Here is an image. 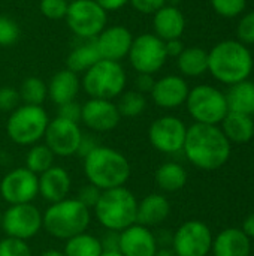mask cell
I'll return each instance as SVG.
<instances>
[{"label": "cell", "mask_w": 254, "mask_h": 256, "mask_svg": "<svg viewBox=\"0 0 254 256\" xmlns=\"http://www.w3.org/2000/svg\"><path fill=\"white\" fill-rule=\"evenodd\" d=\"M184 44L181 42V39H171V40H166L165 42V51H166V56L168 57H178L183 50H184Z\"/></svg>", "instance_id": "46"}, {"label": "cell", "mask_w": 254, "mask_h": 256, "mask_svg": "<svg viewBox=\"0 0 254 256\" xmlns=\"http://www.w3.org/2000/svg\"><path fill=\"white\" fill-rule=\"evenodd\" d=\"M97 146H100V144L97 142V140L91 134H82V140H81V144H79V148H78V154L81 158H85Z\"/></svg>", "instance_id": "44"}, {"label": "cell", "mask_w": 254, "mask_h": 256, "mask_svg": "<svg viewBox=\"0 0 254 256\" xmlns=\"http://www.w3.org/2000/svg\"><path fill=\"white\" fill-rule=\"evenodd\" d=\"M48 124L49 117L43 106L22 104L9 114L6 134L13 144L31 147L43 140Z\"/></svg>", "instance_id": "6"}, {"label": "cell", "mask_w": 254, "mask_h": 256, "mask_svg": "<svg viewBox=\"0 0 254 256\" xmlns=\"http://www.w3.org/2000/svg\"><path fill=\"white\" fill-rule=\"evenodd\" d=\"M127 84V75L124 68L118 62L99 60L88 70L84 72L81 87L94 99L112 100L118 98Z\"/></svg>", "instance_id": "7"}, {"label": "cell", "mask_w": 254, "mask_h": 256, "mask_svg": "<svg viewBox=\"0 0 254 256\" xmlns=\"http://www.w3.org/2000/svg\"><path fill=\"white\" fill-rule=\"evenodd\" d=\"M231 146L219 126L195 123L187 128L183 153L193 166L202 171H216L228 164L232 153Z\"/></svg>", "instance_id": "1"}, {"label": "cell", "mask_w": 254, "mask_h": 256, "mask_svg": "<svg viewBox=\"0 0 254 256\" xmlns=\"http://www.w3.org/2000/svg\"><path fill=\"white\" fill-rule=\"evenodd\" d=\"M243 232L250 238V240H254V213L249 214L244 222H243Z\"/></svg>", "instance_id": "48"}, {"label": "cell", "mask_w": 254, "mask_h": 256, "mask_svg": "<svg viewBox=\"0 0 254 256\" xmlns=\"http://www.w3.org/2000/svg\"><path fill=\"white\" fill-rule=\"evenodd\" d=\"M81 111H82V105L78 104L76 100H70L57 106V117L69 122L81 123Z\"/></svg>", "instance_id": "40"}, {"label": "cell", "mask_w": 254, "mask_h": 256, "mask_svg": "<svg viewBox=\"0 0 254 256\" xmlns=\"http://www.w3.org/2000/svg\"><path fill=\"white\" fill-rule=\"evenodd\" d=\"M154 256H177L172 249H159Z\"/></svg>", "instance_id": "50"}, {"label": "cell", "mask_w": 254, "mask_h": 256, "mask_svg": "<svg viewBox=\"0 0 254 256\" xmlns=\"http://www.w3.org/2000/svg\"><path fill=\"white\" fill-rule=\"evenodd\" d=\"M153 30L163 42L181 39L186 30V18L177 6L165 4L153 15Z\"/></svg>", "instance_id": "21"}, {"label": "cell", "mask_w": 254, "mask_h": 256, "mask_svg": "<svg viewBox=\"0 0 254 256\" xmlns=\"http://www.w3.org/2000/svg\"><path fill=\"white\" fill-rule=\"evenodd\" d=\"M117 108H118V112L121 117H127V118L139 117L147 108V98H145V94H142L136 90L123 92L118 96Z\"/></svg>", "instance_id": "33"}, {"label": "cell", "mask_w": 254, "mask_h": 256, "mask_svg": "<svg viewBox=\"0 0 254 256\" xmlns=\"http://www.w3.org/2000/svg\"><path fill=\"white\" fill-rule=\"evenodd\" d=\"M118 242H120L118 232L108 231L106 236L100 238L103 252H118Z\"/></svg>", "instance_id": "45"}, {"label": "cell", "mask_w": 254, "mask_h": 256, "mask_svg": "<svg viewBox=\"0 0 254 256\" xmlns=\"http://www.w3.org/2000/svg\"><path fill=\"white\" fill-rule=\"evenodd\" d=\"M63 254L66 256H102L103 249L100 238L93 234L82 232L66 240Z\"/></svg>", "instance_id": "30"}, {"label": "cell", "mask_w": 254, "mask_h": 256, "mask_svg": "<svg viewBox=\"0 0 254 256\" xmlns=\"http://www.w3.org/2000/svg\"><path fill=\"white\" fill-rule=\"evenodd\" d=\"M253 64L250 50L240 40H222L208 52V72L226 86L249 80Z\"/></svg>", "instance_id": "3"}, {"label": "cell", "mask_w": 254, "mask_h": 256, "mask_svg": "<svg viewBox=\"0 0 254 256\" xmlns=\"http://www.w3.org/2000/svg\"><path fill=\"white\" fill-rule=\"evenodd\" d=\"M177 66L184 76H201L208 72V52L199 46L184 48L177 57Z\"/></svg>", "instance_id": "29"}, {"label": "cell", "mask_w": 254, "mask_h": 256, "mask_svg": "<svg viewBox=\"0 0 254 256\" xmlns=\"http://www.w3.org/2000/svg\"><path fill=\"white\" fill-rule=\"evenodd\" d=\"M120 122L121 116L114 100L90 98L85 104H82L81 123L96 134L111 132L120 124Z\"/></svg>", "instance_id": "16"}, {"label": "cell", "mask_w": 254, "mask_h": 256, "mask_svg": "<svg viewBox=\"0 0 254 256\" xmlns=\"http://www.w3.org/2000/svg\"><path fill=\"white\" fill-rule=\"evenodd\" d=\"M84 159V174L90 184L100 190L124 186L132 174L127 158L106 146H97Z\"/></svg>", "instance_id": "2"}, {"label": "cell", "mask_w": 254, "mask_h": 256, "mask_svg": "<svg viewBox=\"0 0 254 256\" xmlns=\"http://www.w3.org/2000/svg\"><path fill=\"white\" fill-rule=\"evenodd\" d=\"M214 236L207 224L198 219L186 220L172 236V250L177 256H208Z\"/></svg>", "instance_id": "10"}, {"label": "cell", "mask_w": 254, "mask_h": 256, "mask_svg": "<svg viewBox=\"0 0 254 256\" xmlns=\"http://www.w3.org/2000/svg\"><path fill=\"white\" fill-rule=\"evenodd\" d=\"M187 171L178 162L162 164L154 174V182L157 188L166 194H174L181 190L187 184Z\"/></svg>", "instance_id": "26"}, {"label": "cell", "mask_w": 254, "mask_h": 256, "mask_svg": "<svg viewBox=\"0 0 254 256\" xmlns=\"http://www.w3.org/2000/svg\"><path fill=\"white\" fill-rule=\"evenodd\" d=\"M220 129L231 144H247L254 138V120L247 114L229 111Z\"/></svg>", "instance_id": "25"}, {"label": "cell", "mask_w": 254, "mask_h": 256, "mask_svg": "<svg viewBox=\"0 0 254 256\" xmlns=\"http://www.w3.org/2000/svg\"><path fill=\"white\" fill-rule=\"evenodd\" d=\"M39 256H66L63 254V250H57V249H48L45 252H42Z\"/></svg>", "instance_id": "49"}, {"label": "cell", "mask_w": 254, "mask_h": 256, "mask_svg": "<svg viewBox=\"0 0 254 256\" xmlns=\"http://www.w3.org/2000/svg\"><path fill=\"white\" fill-rule=\"evenodd\" d=\"M69 8L67 0H40L39 2V10L40 14L48 20H63L66 16Z\"/></svg>", "instance_id": "36"}, {"label": "cell", "mask_w": 254, "mask_h": 256, "mask_svg": "<svg viewBox=\"0 0 254 256\" xmlns=\"http://www.w3.org/2000/svg\"><path fill=\"white\" fill-rule=\"evenodd\" d=\"M19 39V27L16 21L7 15H0V48L13 45Z\"/></svg>", "instance_id": "34"}, {"label": "cell", "mask_w": 254, "mask_h": 256, "mask_svg": "<svg viewBox=\"0 0 254 256\" xmlns=\"http://www.w3.org/2000/svg\"><path fill=\"white\" fill-rule=\"evenodd\" d=\"M0 256H33V254L27 242L4 237L0 240Z\"/></svg>", "instance_id": "37"}, {"label": "cell", "mask_w": 254, "mask_h": 256, "mask_svg": "<svg viewBox=\"0 0 254 256\" xmlns=\"http://www.w3.org/2000/svg\"><path fill=\"white\" fill-rule=\"evenodd\" d=\"M99 6H102L106 12H114L121 8H124L129 0H94Z\"/></svg>", "instance_id": "47"}, {"label": "cell", "mask_w": 254, "mask_h": 256, "mask_svg": "<svg viewBox=\"0 0 254 256\" xmlns=\"http://www.w3.org/2000/svg\"><path fill=\"white\" fill-rule=\"evenodd\" d=\"M1 218H3V212H1V208H0V226H1Z\"/></svg>", "instance_id": "52"}, {"label": "cell", "mask_w": 254, "mask_h": 256, "mask_svg": "<svg viewBox=\"0 0 254 256\" xmlns=\"http://www.w3.org/2000/svg\"><path fill=\"white\" fill-rule=\"evenodd\" d=\"M237 34L241 44L252 45L254 44V10L247 12L238 22Z\"/></svg>", "instance_id": "38"}, {"label": "cell", "mask_w": 254, "mask_h": 256, "mask_svg": "<svg viewBox=\"0 0 254 256\" xmlns=\"http://www.w3.org/2000/svg\"><path fill=\"white\" fill-rule=\"evenodd\" d=\"M133 42L132 32L124 26H109L105 27L96 38V46L100 58L118 62L129 56Z\"/></svg>", "instance_id": "18"}, {"label": "cell", "mask_w": 254, "mask_h": 256, "mask_svg": "<svg viewBox=\"0 0 254 256\" xmlns=\"http://www.w3.org/2000/svg\"><path fill=\"white\" fill-rule=\"evenodd\" d=\"M66 24L81 39H94L106 27L108 12L94 0H72L66 12Z\"/></svg>", "instance_id": "9"}, {"label": "cell", "mask_w": 254, "mask_h": 256, "mask_svg": "<svg viewBox=\"0 0 254 256\" xmlns=\"http://www.w3.org/2000/svg\"><path fill=\"white\" fill-rule=\"evenodd\" d=\"M135 10L144 15H154L160 8L166 4V0H129Z\"/></svg>", "instance_id": "42"}, {"label": "cell", "mask_w": 254, "mask_h": 256, "mask_svg": "<svg viewBox=\"0 0 254 256\" xmlns=\"http://www.w3.org/2000/svg\"><path fill=\"white\" fill-rule=\"evenodd\" d=\"M46 86H48V98L58 106L61 104L76 99L81 88V80L78 74L66 68L55 72Z\"/></svg>", "instance_id": "24"}, {"label": "cell", "mask_w": 254, "mask_h": 256, "mask_svg": "<svg viewBox=\"0 0 254 256\" xmlns=\"http://www.w3.org/2000/svg\"><path fill=\"white\" fill-rule=\"evenodd\" d=\"M211 252L214 256H250L252 240L240 228H226L214 237Z\"/></svg>", "instance_id": "23"}, {"label": "cell", "mask_w": 254, "mask_h": 256, "mask_svg": "<svg viewBox=\"0 0 254 256\" xmlns=\"http://www.w3.org/2000/svg\"><path fill=\"white\" fill-rule=\"evenodd\" d=\"M0 228L6 237L27 242L36 237L43 228L42 212L33 202L9 206L3 212Z\"/></svg>", "instance_id": "11"}, {"label": "cell", "mask_w": 254, "mask_h": 256, "mask_svg": "<svg viewBox=\"0 0 254 256\" xmlns=\"http://www.w3.org/2000/svg\"><path fill=\"white\" fill-rule=\"evenodd\" d=\"M100 194H102V190L100 189H97V188H94L93 184H85L84 188H81L79 189V192H78V200L85 206V207H88L90 210H93L94 208V206L97 204V201H99V198H100Z\"/></svg>", "instance_id": "41"}, {"label": "cell", "mask_w": 254, "mask_h": 256, "mask_svg": "<svg viewBox=\"0 0 254 256\" xmlns=\"http://www.w3.org/2000/svg\"><path fill=\"white\" fill-rule=\"evenodd\" d=\"M171 214V202L162 194H150L138 201L136 224L147 228L162 225Z\"/></svg>", "instance_id": "22"}, {"label": "cell", "mask_w": 254, "mask_h": 256, "mask_svg": "<svg viewBox=\"0 0 254 256\" xmlns=\"http://www.w3.org/2000/svg\"><path fill=\"white\" fill-rule=\"evenodd\" d=\"M189 84L180 75H166L154 82L151 90L153 102L163 110H175L186 104L189 96Z\"/></svg>", "instance_id": "19"}, {"label": "cell", "mask_w": 254, "mask_h": 256, "mask_svg": "<svg viewBox=\"0 0 254 256\" xmlns=\"http://www.w3.org/2000/svg\"><path fill=\"white\" fill-rule=\"evenodd\" d=\"M118 252L123 256H154L159 250V242L151 228L139 224L118 232Z\"/></svg>", "instance_id": "17"}, {"label": "cell", "mask_w": 254, "mask_h": 256, "mask_svg": "<svg viewBox=\"0 0 254 256\" xmlns=\"http://www.w3.org/2000/svg\"><path fill=\"white\" fill-rule=\"evenodd\" d=\"M91 224V210L78 198H66L52 202L42 213L43 230L57 240H69L87 232Z\"/></svg>", "instance_id": "4"}, {"label": "cell", "mask_w": 254, "mask_h": 256, "mask_svg": "<svg viewBox=\"0 0 254 256\" xmlns=\"http://www.w3.org/2000/svg\"><path fill=\"white\" fill-rule=\"evenodd\" d=\"M136 210L138 200L126 186L102 190L93 208L97 222L112 232H121L136 224Z\"/></svg>", "instance_id": "5"}, {"label": "cell", "mask_w": 254, "mask_h": 256, "mask_svg": "<svg viewBox=\"0 0 254 256\" xmlns=\"http://www.w3.org/2000/svg\"><path fill=\"white\" fill-rule=\"evenodd\" d=\"M211 6L219 15L225 18H235L244 12L247 0H211Z\"/></svg>", "instance_id": "35"}, {"label": "cell", "mask_w": 254, "mask_h": 256, "mask_svg": "<svg viewBox=\"0 0 254 256\" xmlns=\"http://www.w3.org/2000/svg\"><path fill=\"white\" fill-rule=\"evenodd\" d=\"M186 106L195 123L219 126L229 112L226 94L217 87L201 84L190 88Z\"/></svg>", "instance_id": "8"}, {"label": "cell", "mask_w": 254, "mask_h": 256, "mask_svg": "<svg viewBox=\"0 0 254 256\" xmlns=\"http://www.w3.org/2000/svg\"><path fill=\"white\" fill-rule=\"evenodd\" d=\"M127 57L132 68L138 74L148 75H154L156 72H159L168 60L165 42L154 33H144L133 38Z\"/></svg>", "instance_id": "12"}, {"label": "cell", "mask_w": 254, "mask_h": 256, "mask_svg": "<svg viewBox=\"0 0 254 256\" xmlns=\"http://www.w3.org/2000/svg\"><path fill=\"white\" fill-rule=\"evenodd\" d=\"M186 135V123L175 116L159 117L148 128L150 144L163 154H177L183 152Z\"/></svg>", "instance_id": "13"}, {"label": "cell", "mask_w": 254, "mask_h": 256, "mask_svg": "<svg viewBox=\"0 0 254 256\" xmlns=\"http://www.w3.org/2000/svg\"><path fill=\"white\" fill-rule=\"evenodd\" d=\"M102 256H123L120 252H103Z\"/></svg>", "instance_id": "51"}, {"label": "cell", "mask_w": 254, "mask_h": 256, "mask_svg": "<svg viewBox=\"0 0 254 256\" xmlns=\"http://www.w3.org/2000/svg\"><path fill=\"white\" fill-rule=\"evenodd\" d=\"M19 99L25 105H40L48 98V86L42 78L28 76L22 81L19 90Z\"/></svg>", "instance_id": "32"}, {"label": "cell", "mask_w": 254, "mask_h": 256, "mask_svg": "<svg viewBox=\"0 0 254 256\" xmlns=\"http://www.w3.org/2000/svg\"><path fill=\"white\" fill-rule=\"evenodd\" d=\"M37 180L39 196H42L46 202L52 204L69 198L72 189V178L66 168L54 165L40 176H37Z\"/></svg>", "instance_id": "20"}, {"label": "cell", "mask_w": 254, "mask_h": 256, "mask_svg": "<svg viewBox=\"0 0 254 256\" xmlns=\"http://www.w3.org/2000/svg\"><path fill=\"white\" fill-rule=\"evenodd\" d=\"M82 130L79 123L69 122L60 117L49 120L43 141L48 148L60 158H70L78 154V148L82 140Z\"/></svg>", "instance_id": "15"}, {"label": "cell", "mask_w": 254, "mask_h": 256, "mask_svg": "<svg viewBox=\"0 0 254 256\" xmlns=\"http://www.w3.org/2000/svg\"><path fill=\"white\" fill-rule=\"evenodd\" d=\"M54 159L55 154L48 148V146L43 142H37L34 146H31L25 154V168L28 171H31L36 176H40L42 172H45L46 170H49L51 166H54Z\"/></svg>", "instance_id": "31"}, {"label": "cell", "mask_w": 254, "mask_h": 256, "mask_svg": "<svg viewBox=\"0 0 254 256\" xmlns=\"http://www.w3.org/2000/svg\"><path fill=\"white\" fill-rule=\"evenodd\" d=\"M100 58L97 46H96V38L94 39H84L79 45H76L67 56L66 64L67 69L79 74L88 70L93 64H96Z\"/></svg>", "instance_id": "28"}, {"label": "cell", "mask_w": 254, "mask_h": 256, "mask_svg": "<svg viewBox=\"0 0 254 256\" xmlns=\"http://www.w3.org/2000/svg\"><path fill=\"white\" fill-rule=\"evenodd\" d=\"M19 93L12 87H1L0 88V111L12 112L15 108L19 106Z\"/></svg>", "instance_id": "39"}, {"label": "cell", "mask_w": 254, "mask_h": 256, "mask_svg": "<svg viewBox=\"0 0 254 256\" xmlns=\"http://www.w3.org/2000/svg\"><path fill=\"white\" fill-rule=\"evenodd\" d=\"M154 82L156 80L153 78V75H148V74H138L136 76V81H135V86H136V92L145 94V93H151L153 87H154Z\"/></svg>", "instance_id": "43"}, {"label": "cell", "mask_w": 254, "mask_h": 256, "mask_svg": "<svg viewBox=\"0 0 254 256\" xmlns=\"http://www.w3.org/2000/svg\"><path fill=\"white\" fill-rule=\"evenodd\" d=\"M67 2H72V0H67Z\"/></svg>", "instance_id": "53"}, {"label": "cell", "mask_w": 254, "mask_h": 256, "mask_svg": "<svg viewBox=\"0 0 254 256\" xmlns=\"http://www.w3.org/2000/svg\"><path fill=\"white\" fill-rule=\"evenodd\" d=\"M228 108L232 112L254 116V82L246 80L229 86L226 93Z\"/></svg>", "instance_id": "27"}, {"label": "cell", "mask_w": 254, "mask_h": 256, "mask_svg": "<svg viewBox=\"0 0 254 256\" xmlns=\"http://www.w3.org/2000/svg\"><path fill=\"white\" fill-rule=\"evenodd\" d=\"M39 195L37 176L25 166L9 171L0 182V196L9 206L30 204Z\"/></svg>", "instance_id": "14"}]
</instances>
